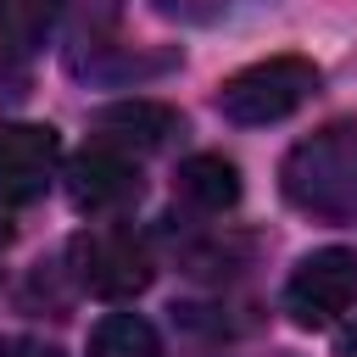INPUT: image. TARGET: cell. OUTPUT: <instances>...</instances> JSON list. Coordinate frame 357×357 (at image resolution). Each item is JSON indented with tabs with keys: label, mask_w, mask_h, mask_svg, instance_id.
Here are the masks:
<instances>
[{
	"label": "cell",
	"mask_w": 357,
	"mask_h": 357,
	"mask_svg": "<svg viewBox=\"0 0 357 357\" xmlns=\"http://www.w3.org/2000/svg\"><path fill=\"white\" fill-rule=\"evenodd\" d=\"M284 195L290 206L324 223H351L357 218V123H329L312 139H301L284 156Z\"/></svg>",
	"instance_id": "1"
},
{
	"label": "cell",
	"mask_w": 357,
	"mask_h": 357,
	"mask_svg": "<svg viewBox=\"0 0 357 357\" xmlns=\"http://www.w3.org/2000/svg\"><path fill=\"white\" fill-rule=\"evenodd\" d=\"M312 89H318V67L307 56H268L218 84V112L240 128H262V123H279L296 106H307Z\"/></svg>",
	"instance_id": "2"
},
{
	"label": "cell",
	"mask_w": 357,
	"mask_h": 357,
	"mask_svg": "<svg viewBox=\"0 0 357 357\" xmlns=\"http://www.w3.org/2000/svg\"><path fill=\"white\" fill-rule=\"evenodd\" d=\"M67 262L78 273V284L89 296H106V301H123V296H139L151 284V257L145 245L128 234V229H84L73 234L67 245Z\"/></svg>",
	"instance_id": "3"
},
{
	"label": "cell",
	"mask_w": 357,
	"mask_h": 357,
	"mask_svg": "<svg viewBox=\"0 0 357 357\" xmlns=\"http://www.w3.org/2000/svg\"><path fill=\"white\" fill-rule=\"evenodd\" d=\"M357 301V251L346 245H324V251H307L284 284V312L301 324V329H324L335 324L346 307Z\"/></svg>",
	"instance_id": "4"
},
{
	"label": "cell",
	"mask_w": 357,
	"mask_h": 357,
	"mask_svg": "<svg viewBox=\"0 0 357 357\" xmlns=\"http://www.w3.org/2000/svg\"><path fill=\"white\" fill-rule=\"evenodd\" d=\"M61 139L50 123H0V201H33L56 178Z\"/></svg>",
	"instance_id": "5"
},
{
	"label": "cell",
	"mask_w": 357,
	"mask_h": 357,
	"mask_svg": "<svg viewBox=\"0 0 357 357\" xmlns=\"http://www.w3.org/2000/svg\"><path fill=\"white\" fill-rule=\"evenodd\" d=\"M67 195L78 212L100 218V212H123L134 195H139V167L128 162V151L117 145H89L73 156L67 167Z\"/></svg>",
	"instance_id": "6"
},
{
	"label": "cell",
	"mask_w": 357,
	"mask_h": 357,
	"mask_svg": "<svg viewBox=\"0 0 357 357\" xmlns=\"http://www.w3.org/2000/svg\"><path fill=\"white\" fill-rule=\"evenodd\" d=\"M95 134L100 145H117V151H156L167 145V134H178V112L156 100H117L95 112Z\"/></svg>",
	"instance_id": "7"
},
{
	"label": "cell",
	"mask_w": 357,
	"mask_h": 357,
	"mask_svg": "<svg viewBox=\"0 0 357 357\" xmlns=\"http://www.w3.org/2000/svg\"><path fill=\"white\" fill-rule=\"evenodd\" d=\"M178 195H184L190 206H201V212H229V206L240 201V167H234L229 156L201 151V156H190V162L178 167Z\"/></svg>",
	"instance_id": "8"
},
{
	"label": "cell",
	"mask_w": 357,
	"mask_h": 357,
	"mask_svg": "<svg viewBox=\"0 0 357 357\" xmlns=\"http://www.w3.org/2000/svg\"><path fill=\"white\" fill-rule=\"evenodd\" d=\"M89 357H162V340L139 312H112V318L95 324Z\"/></svg>",
	"instance_id": "9"
},
{
	"label": "cell",
	"mask_w": 357,
	"mask_h": 357,
	"mask_svg": "<svg viewBox=\"0 0 357 357\" xmlns=\"http://www.w3.org/2000/svg\"><path fill=\"white\" fill-rule=\"evenodd\" d=\"M56 11H61V0H0V39L11 50H33L50 33Z\"/></svg>",
	"instance_id": "10"
},
{
	"label": "cell",
	"mask_w": 357,
	"mask_h": 357,
	"mask_svg": "<svg viewBox=\"0 0 357 357\" xmlns=\"http://www.w3.org/2000/svg\"><path fill=\"white\" fill-rule=\"evenodd\" d=\"M262 0H156L162 17H178V22H223L234 11H251Z\"/></svg>",
	"instance_id": "11"
},
{
	"label": "cell",
	"mask_w": 357,
	"mask_h": 357,
	"mask_svg": "<svg viewBox=\"0 0 357 357\" xmlns=\"http://www.w3.org/2000/svg\"><path fill=\"white\" fill-rule=\"evenodd\" d=\"M117 11H123V0H84V28H89V33H95V28H112Z\"/></svg>",
	"instance_id": "12"
},
{
	"label": "cell",
	"mask_w": 357,
	"mask_h": 357,
	"mask_svg": "<svg viewBox=\"0 0 357 357\" xmlns=\"http://www.w3.org/2000/svg\"><path fill=\"white\" fill-rule=\"evenodd\" d=\"M0 357H61L56 346H45V340H11Z\"/></svg>",
	"instance_id": "13"
},
{
	"label": "cell",
	"mask_w": 357,
	"mask_h": 357,
	"mask_svg": "<svg viewBox=\"0 0 357 357\" xmlns=\"http://www.w3.org/2000/svg\"><path fill=\"white\" fill-rule=\"evenodd\" d=\"M335 357H357V324H351V329H340V346H335Z\"/></svg>",
	"instance_id": "14"
},
{
	"label": "cell",
	"mask_w": 357,
	"mask_h": 357,
	"mask_svg": "<svg viewBox=\"0 0 357 357\" xmlns=\"http://www.w3.org/2000/svg\"><path fill=\"white\" fill-rule=\"evenodd\" d=\"M6 240H11V223H6V218H0V245H6Z\"/></svg>",
	"instance_id": "15"
}]
</instances>
